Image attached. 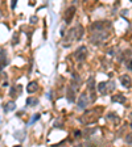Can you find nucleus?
Instances as JSON below:
<instances>
[{"label":"nucleus","instance_id":"obj_1","mask_svg":"<svg viewBox=\"0 0 132 147\" xmlns=\"http://www.w3.org/2000/svg\"><path fill=\"white\" fill-rule=\"evenodd\" d=\"M86 51H87V49H86L85 46L78 47V49H77V51H75V54H74V58H75L78 62H82L83 59H85V57H86Z\"/></svg>","mask_w":132,"mask_h":147},{"label":"nucleus","instance_id":"obj_2","mask_svg":"<svg viewBox=\"0 0 132 147\" xmlns=\"http://www.w3.org/2000/svg\"><path fill=\"white\" fill-rule=\"evenodd\" d=\"M74 13H75V7H70V8L66 9V12H65V22L66 24H70V22H71V18H73Z\"/></svg>","mask_w":132,"mask_h":147},{"label":"nucleus","instance_id":"obj_3","mask_svg":"<svg viewBox=\"0 0 132 147\" xmlns=\"http://www.w3.org/2000/svg\"><path fill=\"white\" fill-rule=\"evenodd\" d=\"M86 106H87V95L82 93L81 97H79V100H78V108L79 109H85Z\"/></svg>","mask_w":132,"mask_h":147},{"label":"nucleus","instance_id":"obj_4","mask_svg":"<svg viewBox=\"0 0 132 147\" xmlns=\"http://www.w3.org/2000/svg\"><path fill=\"white\" fill-rule=\"evenodd\" d=\"M106 25V22L103 21H98V22H94V24L91 25V30L94 32H99V30H103V26Z\"/></svg>","mask_w":132,"mask_h":147},{"label":"nucleus","instance_id":"obj_5","mask_svg":"<svg viewBox=\"0 0 132 147\" xmlns=\"http://www.w3.org/2000/svg\"><path fill=\"white\" fill-rule=\"evenodd\" d=\"M37 88H38V84L36 83V81H30V83L28 84V87H27V91H28V93H33V92L37 91Z\"/></svg>","mask_w":132,"mask_h":147},{"label":"nucleus","instance_id":"obj_6","mask_svg":"<svg viewBox=\"0 0 132 147\" xmlns=\"http://www.w3.org/2000/svg\"><path fill=\"white\" fill-rule=\"evenodd\" d=\"M94 86H95L94 78H90L89 81H87V88L90 89V92H91V95H92V99H95V96H94Z\"/></svg>","mask_w":132,"mask_h":147},{"label":"nucleus","instance_id":"obj_7","mask_svg":"<svg viewBox=\"0 0 132 147\" xmlns=\"http://www.w3.org/2000/svg\"><path fill=\"white\" fill-rule=\"evenodd\" d=\"M16 109V104L13 103V101H11V103H8V104H5L4 105V112H12V110H15Z\"/></svg>","mask_w":132,"mask_h":147},{"label":"nucleus","instance_id":"obj_8","mask_svg":"<svg viewBox=\"0 0 132 147\" xmlns=\"http://www.w3.org/2000/svg\"><path fill=\"white\" fill-rule=\"evenodd\" d=\"M120 81H122V84H123L124 87H128L130 83H131V79H130V76H127V75H123V76H120Z\"/></svg>","mask_w":132,"mask_h":147},{"label":"nucleus","instance_id":"obj_9","mask_svg":"<svg viewBox=\"0 0 132 147\" xmlns=\"http://www.w3.org/2000/svg\"><path fill=\"white\" fill-rule=\"evenodd\" d=\"M37 104H38V99H36V97H28L27 105H29V106H36Z\"/></svg>","mask_w":132,"mask_h":147},{"label":"nucleus","instance_id":"obj_10","mask_svg":"<svg viewBox=\"0 0 132 147\" xmlns=\"http://www.w3.org/2000/svg\"><path fill=\"white\" fill-rule=\"evenodd\" d=\"M112 101H116V103L124 104V103H125V97L123 96V95H116V96L112 97Z\"/></svg>","mask_w":132,"mask_h":147},{"label":"nucleus","instance_id":"obj_11","mask_svg":"<svg viewBox=\"0 0 132 147\" xmlns=\"http://www.w3.org/2000/svg\"><path fill=\"white\" fill-rule=\"evenodd\" d=\"M74 91H73V88H69V89H67V100H69L70 103H74V97H75L74 96Z\"/></svg>","mask_w":132,"mask_h":147},{"label":"nucleus","instance_id":"obj_12","mask_svg":"<svg viewBox=\"0 0 132 147\" xmlns=\"http://www.w3.org/2000/svg\"><path fill=\"white\" fill-rule=\"evenodd\" d=\"M107 87V83H104V81H102V83H99V86H98V91L101 93L104 92V88Z\"/></svg>","mask_w":132,"mask_h":147},{"label":"nucleus","instance_id":"obj_13","mask_svg":"<svg viewBox=\"0 0 132 147\" xmlns=\"http://www.w3.org/2000/svg\"><path fill=\"white\" fill-rule=\"evenodd\" d=\"M38 120H40V114H36V116H34V117H33V118H32V120H30V122H29V125H33V123H34V122H36V121H38Z\"/></svg>","mask_w":132,"mask_h":147},{"label":"nucleus","instance_id":"obj_14","mask_svg":"<svg viewBox=\"0 0 132 147\" xmlns=\"http://www.w3.org/2000/svg\"><path fill=\"white\" fill-rule=\"evenodd\" d=\"M125 142H127L128 145H132V133L128 134V135L125 137Z\"/></svg>","mask_w":132,"mask_h":147},{"label":"nucleus","instance_id":"obj_15","mask_svg":"<svg viewBox=\"0 0 132 147\" xmlns=\"http://www.w3.org/2000/svg\"><path fill=\"white\" fill-rule=\"evenodd\" d=\"M9 95H11V96H16V88L15 87L11 88V93H9Z\"/></svg>","mask_w":132,"mask_h":147},{"label":"nucleus","instance_id":"obj_16","mask_svg":"<svg viewBox=\"0 0 132 147\" xmlns=\"http://www.w3.org/2000/svg\"><path fill=\"white\" fill-rule=\"evenodd\" d=\"M30 22H33V24H36V22H37V17H36V16L30 17Z\"/></svg>","mask_w":132,"mask_h":147},{"label":"nucleus","instance_id":"obj_17","mask_svg":"<svg viewBox=\"0 0 132 147\" xmlns=\"http://www.w3.org/2000/svg\"><path fill=\"white\" fill-rule=\"evenodd\" d=\"M74 134H75V138H81V131H79V130H77Z\"/></svg>","mask_w":132,"mask_h":147},{"label":"nucleus","instance_id":"obj_18","mask_svg":"<svg viewBox=\"0 0 132 147\" xmlns=\"http://www.w3.org/2000/svg\"><path fill=\"white\" fill-rule=\"evenodd\" d=\"M16 3H17V0H12V5H11L12 9H15V8H16Z\"/></svg>","mask_w":132,"mask_h":147},{"label":"nucleus","instance_id":"obj_19","mask_svg":"<svg viewBox=\"0 0 132 147\" xmlns=\"http://www.w3.org/2000/svg\"><path fill=\"white\" fill-rule=\"evenodd\" d=\"M0 17H1V12H0Z\"/></svg>","mask_w":132,"mask_h":147},{"label":"nucleus","instance_id":"obj_20","mask_svg":"<svg viewBox=\"0 0 132 147\" xmlns=\"http://www.w3.org/2000/svg\"><path fill=\"white\" fill-rule=\"evenodd\" d=\"M131 129H132V123H131Z\"/></svg>","mask_w":132,"mask_h":147}]
</instances>
